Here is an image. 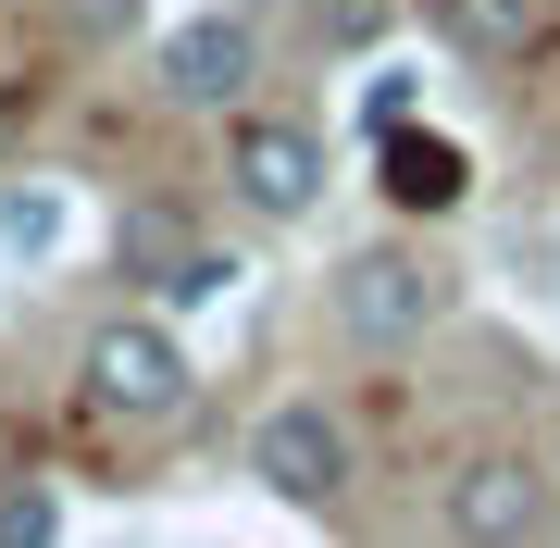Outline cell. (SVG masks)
<instances>
[{
    "label": "cell",
    "instance_id": "cell-12",
    "mask_svg": "<svg viewBox=\"0 0 560 548\" xmlns=\"http://www.w3.org/2000/svg\"><path fill=\"white\" fill-rule=\"evenodd\" d=\"M224 287H237V249H212V237H200V249H187V275L162 287V312H200V300H224Z\"/></svg>",
    "mask_w": 560,
    "mask_h": 548
},
{
    "label": "cell",
    "instance_id": "cell-13",
    "mask_svg": "<svg viewBox=\"0 0 560 548\" xmlns=\"http://www.w3.org/2000/svg\"><path fill=\"white\" fill-rule=\"evenodd\" d=\"M0 237H13L25 263H38V249L62 237V200H50V187H13V200H0Z\"/></svg>",
    "mask_w": 560,
    "mask_h": 548
},
{
    "label": "cell",
    "instance_id": "cell-15",
    "mask_svg": "<svg viewBox=\"0 0 560 548\" xmlns=\"http://www.w3.org/2000/svg\"><path fill=\"white\" fill-rule=\"evenodd\" d=\"M361 125H374V138H399V125H411V75H374V101H361Z\"/></svg>",
    "mask_w": 560,
    "mask_h": 548
},
{
    "label": "cell",
    "instance_id": "cell-14",
    "mask_svg": "<svg viewBox=\"0 0 560 548\" xmlns=\"http://www.w3.org/2000/svg\"><path fill=\"white\" fill-rule=\"evenodd\" d=\"M62 25H75L88 50H113V38H138V25H150V0H62Z\"/></svg>",
    "mask_w": 560,
    "mask_h": 548
},
{
    "label": "cell",
    "instance_id": "cell-2",
    "mask_svg": "<svg viewBox=\"0 0 560 548\" xmlns=\"http://www.w3.org/2000/svg\"><path fill=\"white\" fill-rule=\"evenodd\" d=\"M448 312V263H423L411 237H361L337 275H324V325L349 349H411Z\"/></svg>",
    "mask_w": 560,
    "mask_h": 548
},
{
    "label": "cell",
    "instance_id": "cell-8",
    "mask_svg": "<svg viewBox=\"0 0 560 548\" xmlns=\"http://www.w3.org/2000/svg\"><path fill=\"white\" fill-rule=\"evenodd\" d=\"M423 25H436L448 50H474V62H511V50H536L548 0H423Z\"/></svg>",
    "mask_w": 560,
    "mask_h": 548
},
{
    "label": "cell",
    "instance_id": "cell-7",
    "mask_svg": "<svg viewBox=\"0 0 560 548\" xmlns=\"http://www.w3.org/2000/svg\"><path fill=\"white\" fill-rule=\"evenodd\" d=\"M374 187H386V200H399V212H460V200H474V150H460V138H436V125H399V138H374Z\"/></svg>",
    "mask_w": 560,
    "mask_h": 548
},
{
    "label": "cell",
    "instance_id": "cell-16",
    "mask_svg": "<svg viewBox=\"0 0 560 548\" xmlns=\"http://www.w3.org/2000/svg\"><path fill=\"white\" fill-rule=\"evenodd\" d=\"M548 474H560V448H548Z\"/></svg>",
    "mask_w": 560,
    "mask_h": 548
},
{
    "label": "cell",
    "instance_id": "cell-9",
    "mask_svg": "<svg viewBox=\"0 0 560 548\" xmlns=\"http://www.w3.org/2000/svg\"><path fill=\"white\" fill-rule=\"evenodd\" d=\"M113 249H125V275H138L150 300H162V287L187 275V249H200V237H187V212H175V200H125V224H113Z\"/></svg>",
    "mask_w": 560,
    "mask_h": 548
},
{
    "label": "cell",
    "instance_id": "cell-11",
    "mask_svg": "<svg viewBox=\"0 0 560 548\" xmlns=\"http://www.w3.org/2000/svg\"><path fill=\"white\" fill-rule=\"evenodd\" d=\"M312 38L324 50H374L386 38V0H312Z\"/></svg>",
    "mask_w": 560,
    "mask_h": 548
},
{
    "label": "cell",
    "instance_id": "cell-4",
    "mask_svg": "<svg viewBox=\"0 0 560 548\" xmlns=\"http://www.w3.org/2000/svg\"><path fill=\"white\" fill-rule=\"evenodd\" d=\"M224 187H237L249 224H312L324 212V125L249 101L237 125H224Z\"/></svg>",
    "mask_w": 560,
    "mask_h": 548
},
{
    "label": "cell",
    "instance_id": "cell-3",
    "mask_svg": "<svg viewBox=\"0 0 560 548\" xmlns=\"http://www.w3.org/2000/svg\"><path fill=\"white\" fill-rule=\"evenodd\" d=\"M261 62H275L261 13H187V25H162V38H150V88H162V113L237 125V113L261 101Z\"/></svg>",
    "mask_w": 560,
    "mask_h": 548
},
{
    "label": "cell",
    "instance_id": "cell-1",
    "mask_svg": "<svg viewBox=\"0 0 560 548\" xmlns=\"http://www.w3.org/2000/svg\"><path fill=\"white\" fill-rule=\"evenodd\" d=\"M75 386H88L101 424H187V411H200V362H187V337L162 325V312H113V325L75 349Z\"/></svg>",
    "mask_w": 560,
    "mask_h": 548
},
{
    "label": "cell",
    "instance_id": "cell-6",
    "mask_svg": "<svg viewBox=\"0 0 560 548\" xmlns=\"http://www.w3.org/2000/svg\"><path fill=\"white\" fill-rule=\"evenodd\" d=\"M249 474H261V499H287V511H337L349 499V424L324 399H275L249 424Z\"/></svg>",
    "mask_w": 560,
    "mask_h": 548
},
{
    "label": "cell",
    "instance_id": "cell-10",
    "mask_svg": "<svg viewBox=\"0 0 560 548\" xmlns=\"http://www.w3.org/2000/svg\"><path fill=\"white\" fill-rule=\"evenodd\" d=\"M0 548H62V499L38 487V474H13V487H0Z\"/></svg>",
    "mask_w": 560,
    "mask_h": 548
},
{
    "label": "cell",
    "instance_id": "cell-5",
    "mask_svg": "<svg viewBox=\"0 0 560 548\" xmlns=\"http://www.w3.org/2000/svg\"><path fill=\"white\" fill-rule=\"evenodd\" d=\"M548 499H560V474L536 448H460L448 487H436V524H448V548H536Z\"/></svg>",
    "mask_w": 560,
    "mask_h": 548
}]
</instances>
